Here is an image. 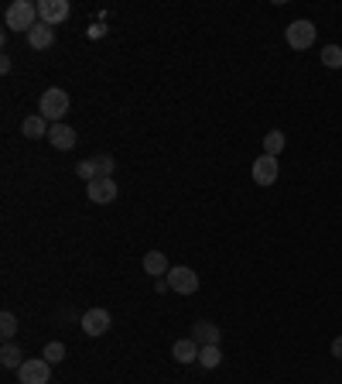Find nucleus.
<instances>
[{
	"mask_svg": "<svg viewBox=\"0 0 342 384\" xmlns=\"http://www.w3.org/2000/svg\"><path fill=\"white\" fill-rule=\"evenodd\" d=\"M4 21H7V28L11 31H31L34 24H38V4H31V0H14L7 11H4Z\"/></svg>",
	"mask_w": 342,
	"mask_h": 384,
	"instance_id": "f257e3e1",
	"label": "nucleus"
},
{
	"mask_svg": "<svg viewBox=\"0 0 342 384\" xmlns=\"http://www.w3.org/2000/svg\"><path fill=\"white\" fill-rule=\"evenodd\" d=\"M38 113L48 123H62V117L68 113V93L66 89H45L41 103H38Z\"/></svg>",
	"mask_w": 342,
	"mask_h": 384,
	"instance_id": "f03ea898",
	"label": "nucleus"
},
{
	"mask_svg": "<svg viewBox=\"0 0 342 384\" xmlns=\"http://www.w3.org/2000/svg\"><path fill=\"white\" fill-rule=\"evenodd\" d=\"M17 381L21 384H51V364L45 357H31L17 367Z\"/></svg>",
	"mask_w": 342,
	"mask_h": 384,
	"instance_id": "7ed1b4c3",
	"label": "nucleus"
},
{
	"mask_svg": "<svg viewBox=\"0 0 342 384\" xmlns=\"http://www.w3.org/2000/svg\"><path fill=\"white\" fill-rule=\"evenodd\" d=\"M284 38H288V45L294 52H305V49L315 45V24L311 21H291L284 28Z\"/></svg>",
	"mask_w": 342,
	"mask_h": 384,
	"instance_id": "20e7f679",
	"label": "nucleus"
},
{
	"mask_svg": "<svg viewBox=\"0 0 342 384\" xmlns=\"http://www.w3.org/2000/svg\"><path fill=\"white\" fill-rule=\"evenodd\" d=\"M113 168H117V165H113V158L100 155V158H86V161H79V165H76V175L86 178V182H93V178H110Z\"/></svg>",
	"mask_w": 342,
	"mask_h": 384,
	"instance_id": "39448f33",
	"label": "nucleus"
},
{
	"mask_svg": "<svg viewBox=\"0 0 342 384\" xmlns=\"http://www.w3.org/2000/svg\"><path fill=\"white\" fill-rule=\"evenodd\" d=\"M165 278H168L171 292H178V295H195V292H199V275H195L192 268H185V264H182V268H171Z\"/></svg>",
	"mask_w": 342,
	"mask_h": 384,
	"instance_id": "423d86ee",
	"label": "nucleus"
},
{
	"mask_svg": "<svg viewBox=\"0 0 342 384\" xmlns=\"http://www.w3.org/2000/svg\"><path fill=\"white\" fill-rule=\"evenodd\" d=\"M68 0H38V21L41 24H48V28H55V24H62V21L68 18Z\"/></svg>",
	"mask_w": 342,
	"mask_h": 384,
	"instance_id": "0eeeda50",
	"label": "nucleus"
},
{
	"mask_svg": "<svg viewBox=\"0 0 342 384\" xmlns=\"http://www.w3.org/2000/svg\"><path fill=\"white\" fill-rule=\"evenodd\" d=\"M110 323H113V319H110V313H106V309H86L79 326H83L86 336H103V333L110 330Z\"/></svg>",
	"mask_w": 342,
	"mask_h": 384,
	"instance_id": "6e6552de",
	"label": "nucleus"
},
{
	"mask_svg": "<svg viewBox=\"0 0 342 384\" xmlns=\"http://www.w3.org/2000/svg\"><path fill=\"white\" fill-rule=\"evenodd\" d=\"M117 182L113 178H93V182H86V196L93 199V203H113L117 199Z\"/></svg>",
	"mask_w": 342,
	"mask_h": 384,
	"instance_id": "1a4fd4ad",
	"label": "nucleus"
},
{
	"mask_svg": "<svg viewBox=\"0 0 342 384\" xmlns=\"http://www.w3.org/2000/svg\"><path fill=\"white\" fill-rule=\"evenodd\" d=\"M277 172H281L277 158L260 155L254 161V182H256V186H274V182H277Z\"/></svg>",
	"mask_w": 342,
	"mask_h": 384,
	"instance_id": "9d476101",
	"label": "nucleus"
},
{
	"mask_svg": "<svg viewBox=\"0 0 342 384\" xmlns=\"http://www.w3.org/2000/svg\"><path fill=\"white\" fill-rule=\"evenodd\" d=\"M219 326H212V323H205V319H199L195 326H192V340L199 343V347H219Z\"/></svg>",
	"mask_w": 342,
	"mask_h": 384,
	"instance_id": "9b49d317",
	"label": "nucleus"
},
{
	"mask_svg": "<svg viewBox=\"0 0 342 384\" xmlns=\"http://www.w3.org/2000/svg\"><path fill=\"white\" fill-rule=\"evenodd\" d=\"M48 144L51 148H58V151H68V148H76V131H72L68 123H51Z\"/></svg>",
	"mask_w": 342,
	"mask_h": 384,
	"instance_id": "f8f14e48",
	"label": "nucleus"
},
{
	"mask_svg": "<svg viewBox=\"0 0 342 384\" xmlns=\"http://www.w3.org/2000/svg\"><path fill=\"white\" fill-rule=\"evenodd\" d=\"M199 343L192 340V336H185V340H178L175 347H171V357L178 360V364H199Z\"/></svg>",
	"mask_w": 342,
	"mask_h": 384,
	"instance_id": "ddd939ff",
	"label": "nucleus"
},
{
	"mask_svg": "<svg viewBox=\"0 0 342 384\" xmlns=\"http://www.w3.org/2000/svg\"><path fill=\"white\" fill-rule=\"evenodd\" d=\"M28 45H31L34 52H45V49L55 45V31H51L48 24H41V21H38L31 31H28Z\"/></svg>",
	"mask_w": 342,
	"mask_h": 384,
	"instance_id": "4468645a",
	"label": "nucleus"
},
{
	"mask_svg": "<svg viewBox=\"0 0 342 384\" xmlns=\"http://www.w3.org/2000/svg\"><path fill=\"white\" fill-rule=\"evenodd\" d=\"M48 131H51V123L45 121L41 113H31V117L21 121V134H24V138H48Z\"/></svg>",
	"mask_w": 342,
	"mask_h": 384,
	"instance_id": "2eb2a0df",
	"label": "nucleus"
},
{
	"mask_svg": "<svg viewBox=\"0 0 342 384\" xmlns=\"http://www.w3.org/2000/svg\"><path fill=\"white\" fill-rule=\"evenodd\" d=\"M144 271L154 275V278H161V275H168V258L161 254V251H151V254H144Z\"/></svg>",
	"mask_w": 342,
	"mask_h": 384,
	"instance_id": "dca6fc26",
	"label": "nucleus"
},
{
	"mask_svg": "<svg viewBox=\"0 0 342 384\" xmlns=\"http://www.w3.org/2000/svg\"><path fill=\"white\" fill-rule=\"evenodd\" d=\"M21 357H24V353H21V347H14V343H4V350H0V364L7 367V370H17V367L24 364Z\"/></svg>",
	"mask_w": 342,
	"mask_h": 384,
	"instance_id": "f3484780",
	"label": "nucleus"
},
{
	"mask_svg": "<svg viewBox=\"0 0 342 384\" xmlns=\"http://www.w3.org/2000/svg\"><path fill=\"white\" fill-rule=\"evenodd\" d=\"M281 151H284V134H281V131H267V138H264V155L277 158Z\"/></svg>",
	"mask_w": 342,
	"mask_h": 384,
	"instance_id": "a211bd4d",
	"label": "nucleus"
},
{
	"mask_svg": "<svg viewBox=\"0 0 342 384\" xmlns=\"http://www.w3.org/2000/svg\"><path fill=\"white\" fill-rule=\"evenodd\" d=\"M322 66H328V69H342V49L339 45H325L322 49Z\"/></svg>",
	"mask_w": 342,
	"mask_h": 384,
	"instance_id": "6ab92c4d",
	"label": "nucleus"
},
{
	"mask_svg": "<svg viewBox=\"0 0 342 384\" xmlns=\"http://www.w3.org/2000/svg\"><path fill=\"white\" fill-rule=\"evenodd\" d=\"M219 360H222L219 347H202V350H199V364L209 367V370H212V367H219Z\"/></svg>",
	"mask_w": 342,
	"mask_h": 384,
	"instance_id": "aec40b11",
	"label": "nucleus"
},
{
	"mask_svg": "<svg viewBox=\"0 0 342 384\" xmlns=\"http://www.w3.org/2000/svg\"><path fill=\"white\" fill-rule=\"evenodd\" d=\"M14 333H17V315L14 313H4V315H0V336L11 343V340H14Z\"/></svg>",
	"mask_w": 342,
	"mask_h": 384,
	"instance_id": "412c9836",
	"label": "nucleus"
},
{
	"mask_svg": "<svg viewBox=\"0 0 342 384\" xmlns=\"http://www.w3.org/2000/svg\"><path fill=\"white\" fill-rule=\"evenodd\" d=\"M62 357H66V343H62V340H51V343H45V360H48L51 367L58 364Z\"/></svg>",
	"mask_w": 342,
	"mask_h": 384,
	"instance_id": "4be33fe9",
	"label": "nucleus"
},
{
	"mask_svg": "<svg viewBox=\"0 0 342 384\" xmlns=\"http://www.w3.org/2000/svg\"><path fill=\"white\" fill-rule=\"evenodd\" d=\"M332 357H339V360H342V336H336V340H332Z\"/></svg>",
	"mask_w": 342,
	"mask_h": 384,
	"instance_id": "5701e85b",
	"label": "nucleus"
}]
</instances>
